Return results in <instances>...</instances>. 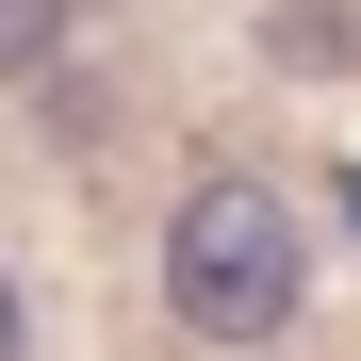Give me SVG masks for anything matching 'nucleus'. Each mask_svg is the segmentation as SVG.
<instances>
[{
  "mask_svg": "<svg viewBox=\"0 0 361 361\" xmlns=\"http://www.w3.org/2000/svg\"><path fill=\"white\" fill-rule=\"evenodd\" d=\"M164 312L197 329V345H279L295 329V214H279V180H197L164 230Z\"/></svg>",
  "mask_w": 361,
  "mask_h": 361,
  "instance_id": "1",
  "label": "nucleus"
},
{
  "mask_svg": "<svg viewBox=\"0 0 361 361\" xmlns=\"http://www.w3.org/2000/svg\"><path fill=\"white\" fill-rule=\"evenodd\" d=\"M49 49H66V0H0V82H33Z\"/></svg>",
  "mask_w": 361,
  "mask_h": 361,
  "instance_id": "2",
  "label": "nucleus"
},
{
  "mask_svg": "<svg viewBox=\"0 0 361 361\" xmlns=\"http://www.w3.org/2000/svg\"><path fill=\"white\" fill-rule=\"evenodd\" d=\"M0 361H33V329H17V279H0Z\"/></svg>",
  "mask_w": 361,
  "mask_h": 361,
  "instance_id": "3",
  "label": "nucleus"
},
{
  "mask_svg": "<svg viewBox=\"0 0 361 361\" xmlns=\"http://www.w3.org/2000/svg\"><path fill=\"white\" fill-rule=\"evenodd\" d=\"M345 214H361V180H345Z\"/></svg>",
  "mask_w": 361,
  "mask_h": 361,
  "instance_id": "4",
  "label": "nucleus"
}]
</instances>
